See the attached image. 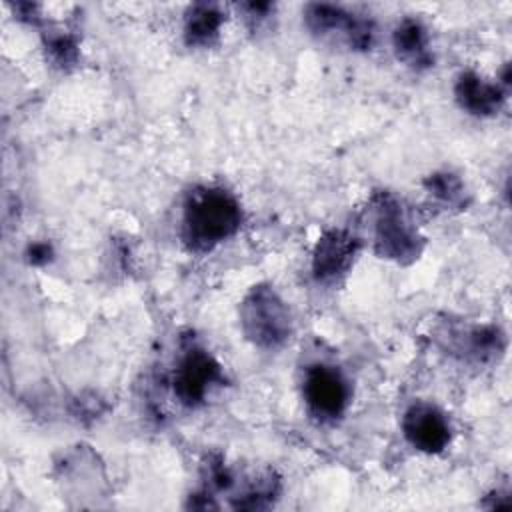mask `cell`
I'll return each instance as SVG.
<instances>
[{"mask_svg": "<svg viewBox=\"0 0 512 512\" xmlns=\"http://www.w3.org/2000/svg\"><path fill=\"white\" fill-rule=\"evenodd\" d=\"M424 186L434 198H438L440 202H444L448 206H462V202H464V184L452 172L430 174L424 180Z\"/></svg>", "mask_w": 512, "mask_h": 512, "instance_id": "obj_13", "label": "cell"}, {"mask_svg": "<svg viewBox=\"0 0 512 512\" xmlns=\"http://www.w3.org/2000/svg\"><path fill=\"white\" fill-rule=\"evenodd\" d=\"M360 242L346 230H328L324 232L314 248L312 272L320 282L334 280L342 276L354 262Z\"/></svg>", "mask_w": 512, "mask_h": 512, "instance_id": "obj_8", "label": "cell"}, {"mask_svg": "<svg viewBox=\"0 0 512 512\" xmlns=\"http://www.w3.org/2000/svg\"><path fill=\"white\" fill-rule=\"evenodd\" d=\"M222 12L212 4H196L188 10L184 36L190 46H210L220 32Z\"/></svg>", "mask_w": 512, "mask_h": 512, "instance_id": "obj_12", "label": "cell"}, {"mask_svg": "<svg viewBox=\"0 0 512 512\" xmlns=\"http://www.w3.org/2000/svg\"><path fill=\"white\" fill-rule=\"evenodd\" d=\"M216 382H222L220 364L206 350L190 346L174 370L172 390L180 404L194 408L204 402L210 386Z\"/></svg>", "mask_w": 512, "mask_h": 512, "instance_id": "obj_5", "label": "cell"}, {"mask_svg": "<svg viewBox=\"0 0 512 512\" xmlns=\"http://www.w3.org/2000/svg\"><path fill=\"white\" fill-rule=\"evenodd\" d=\"M46 50L50 54V60L64 68V66H72L76 60H78V44L72 36L68 34H58V36H52L48 42H46Z\"/></svg>", "mask_w": 512, "mask_h": 512, "instance_id": "obj_14", "label": "cell"}, {"mask_svg": "<svg viewBox=\"0 0 512 512\" xmlns=\"http://www.w3.org/2000/svg\"><path fill=\"white\" fill-rule=\"evenodd\" d=\"M394 50L402 62L412 68H428L432 64V52L428 48L426 28L412 18L402 20L394 30Z\"/></svg>", "mask_w": 512, "mask_h": 512, "instance_id": "obj_10", "label": "cell"}, {"mask_svg": "<svg viewBox=\"0 0 512 512\" xmlns=\"http://www.w3.org/2000/svg\"><path fill=\"white\" fill-rule=\"evenodd\" d=\"M52 258V248L46 242H36L28 248V260L32 264H46Z\"/></svg>", "mask_w": 512, "mask_h": 512, "instance_id": "obj_15", "label": "cell"}, {"mask_svg": "<svg viewBox=\"0 0 512 512\" xmlns=\"http://www.w3.org/2000/svg\"><path fill=\"white\" fill-rule=\"evenodd\" d=\"M302 394L308 410L320 420H336L348 406V382L338 368L312 364L304 372Z\"/></svg>", "mask_w": 512, "mask_h": 512, "instance_id": "obj_4", "label": "cell"}, {"mask_svg": "<svg viewBox=\"0 0 512 512\" xmlns=\"http://www.w3.org/2000/svg\"><path fill=\"white\" fill-rule=\"evenodd\" d=\"M242 210L222 188H196L184 202L182 238L194 252H208L240 228Z\"/></svg>", "mask_w": 512, "mask_h": 512, "instance_id": "obj_1", "label": "cell"}, {"mask_svg": "<svg viewBox=\"0 0 512 512\" xmlns=\"http://www.w3.org/2000/svg\"><path fill=\"white\" fill-rule=\"evenodd\" d=\"M244 336L258 348H278L292 332V318L284 300L270 286H254L240 304Z\"/></svg>", "mask_w": 512, "mask_h": 512, "instance_id": "obj_3", "label": "cell"}, {"mask_svg": "<svg viewBox=\"0 0 512 512\" xmlns=\"http://www.w3.org/2000/svg\"><path fill=\"white\" fill-rule=\"evenodd\" d=\"M402 430L406 440L426 454H438L450 442V424L444 412L428 402H416L404 412Z\"/></svg>", "mask_w": 512, "mask_h": 512, "instance_id": "obj_7", "label": "cell"}, {"mask_svg": "<svg viewBox=\"0 0 512 512\" xmlns=\"http://www.w3.org/2000/svg\"><path fill=\"white\" fill-rule=\"evenodd\" d=\"M454 94L458 104L476 116H490L498 112L504 102L502 88L486 82L476 72H462L454 86Z\"/></svg>", "mask_w": 512, "mask_h": 512, "instance_id": "obj_9", "label": "cell"}, {"mask_svg": "<svg viewBox=\"0 0 512 512\" xmlns=\"http://www.w3.org/2000/svg\"><path fill=\"white\" fill-rule=\"evenodd\" d=\"M306 26L316 36H342L350 48L366 50L374 40V24L366 18H358L340 6L310 4L306 8Z\"/></svg>", "mask_w": 512, "mask_h": 512, "instance_id": "obj_6", "label": "cell"}, {"mask_svg": "<svg viewBox=\"0 0 512 512\" xmlns=\"http://www.w3.org/2000/svg\"><path fill=\"white\" fill-rule=\"evenodd\" d=\"M450 336L456 342V352L474 360H488L504 348V336L494 326H472L464 328V332H450Z\"/></svg>", "mask_w": 512, "mask_h": 512, "instance_id": "obj_11", "label": "cell"}, {"mask_svg": "<svg viewBox=\"0 0 512 512\" xmlns=\"http://www.w3.org/2000/svg\"><path fill=\"white\" fill-rule=\"evenodd\" d=\"M424 238L418 234L404 204L388 192L374 196V250L380 258L400 264L416 260L422 252Z\"/></svg>", "mask_w": 512, "mask_h": 512, "instance_id": "obj_2", "label": "cell"}]
</instances>
